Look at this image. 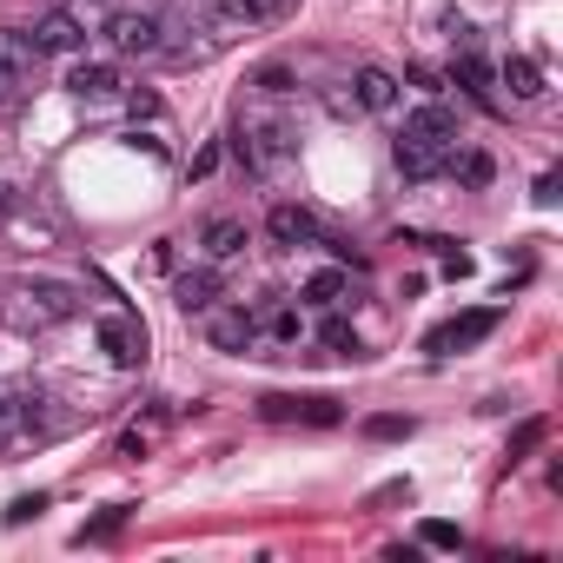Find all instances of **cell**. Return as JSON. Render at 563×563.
I'll return each mask as SVG.
<instances>
[{
	"label": "cell",
	"instance_id": "obj_1",
	"mask_svg": "<svg viewBox=\"0 0 563 563\" xmlns=\"http://www.w3.org/2000/svg\"><path fill=\"white\" fill-rule=\"evenodd\" d=\"M74 312H80L74 286H47V278H41V286H34V278H27V286H14V299H8V319H14L21 332L60 325V319H74Z\"/></svg>",
	"mask_w": 563,
	"mask_h": 563
},
{
	"label": "cell",
	"instance_id": "obj_2",
	"mask_svg": "<svg viewBox=\"0 0 563 563\" xmlns=\"http://www.w3.org/2000/svg\"><path fill=\"white\" fill-rule=\"evenodd\" d=\"M41 47H34V34L27 27H0V107H14L27 87H34V74H41Z\"/></svg>",
	"mask_w": 563,
	"mask_h": 563
},
{
	"label": "cell",
	"instance_id": "obj_3",
	"mask_svg": "<svg viewBox=\"0 0 563 563\" xmlns=\"http://www.w3.org/2000/svg\"><path fill=\"white\" fill-rule=\"evenodd\" d=\"M497 325H504V306H477V312H457V319H444L438 332H424V352H431V358L471 352V345H484Z\"/></svg>",
	"mask_w": 563,
	"mask_h": 563
},
{
	"label": "cell",
	"instance_id": "obj_4",
	"mask_svg": "<svg viewBox=\"0 0 563 563\" xmlns=\"http://www.w3.org/2000/svg\"><path fill=\"white\" fill-rule=\"evenodd\" d=\"M107 41H113V54L153 60V54H166V21H159L153 8H120V14L107 21Z\"/></svg>",
	"mask_w": 563,
	"mask_h": 563
},
{
	"label": "cell",
	"instance_id": "obj_5",
	"mask_svg": "<svg viewBox=\"0 0 563 563\" xmlns=\"http://www.w3.org/2000/svg\"><path fill=\"white\" fill-rule=\"evenodd\" d=\"M258 418H272V424H312V431H332V424H345V405H339V398H292V391H272V398H258Z\"/></svg>",
	"mask_w": 563,
	"mask_h": 563
},
{
	"label": "cell",
	"instance_id": "obj_6",
	"mask_svg": "<svg viewBox=\"0 0 563 563\" xmlns=\"http://www.w3.org/2000/svg\"><path fill=\"white\" fill-rule=\"evenodd\" d=\"M292 0H206V27L225 41V34H245V27H265V21H278Z\"/></svg>",
	"mask_w": 563,
	"mask_h": 563
},
{
	"label": "cell",
	"instance_id": "obj_7",
	"mask_svg": "<svg viewBox=\"0 0 563 563\" xmlns=\"http://www.w3.org/2000/svg\"><path fill=\"white\" fill-rule=\"evenodd\" d=\"M299 146V133L286 126V120H252L245 133H239V159L252 166V173H265V166H278V159H286Z\"/></svg>",
	"mask_w": 563,
	"mask_h": 563
},
{
	"label": "cell",
	"instance_id": "obj_8",
	"mask_svg": "<svg viewBox=\"0 0 563 563\" xmlns=\"http://www.w3.org/2000/svg\"><path fill=\"white\" fill-rule=\"evenodd\" d=\"M93 339H100V352H107L113 365H126V372L146 358V325H140L133 312H107V319L93 325Z\"/></svg>",
	"mask_w": 563,
	"mask_h": 563
},
{
	"label": "cell",
	"instance_id": "obj_9",
	"mask_svg": "<svg viewBox=\"0 0 563 563\" xmlns=\"http://www.w3.org/2000/svg\"><path fill=\"white\" fill-rule=\"evenodd\" d=\"M34 47H41V54H80V47H87L80 14H74V8H47V14L34 21Z\"/></svg>",
	"mask_w": 563,
	"mask_h": 563
},
{
	"label": "cell",
	"instance_id": "obj_10",
	"mask_svg": "<svg viewBox=\"0 0 563 563\" xmlns=\"http://www.w3.org/2000/svg\"><path fill=\"white\" fill-rule=\"evenodd\" d=\"M405 140H424V146H457V113L444 100H424L405 113Z\"/></svg>",
	"mask_w": 563,
	"mask_h": 563
},
{
	"label": "cell",
	"instance_id": "obj_11",
	"mask_svg": "<svg viewBox=\"0 0 563 563\" xmlns=\"http://www.w3.org/2000/svg\"><path fill=\"white\" fill-rule=\"evenodd\" d=\"M206 339H212V352H252L258 325H252V312H245V306H212Z\"/></svg>",
	"mask_w": 563,
	"mask_h": 563
},
{
	"label": "cell",
	"instance_id": "obj_12",
	"mask_svg": "<svg viewBox=\"0 0 563 563\" xmlns=\"http://www.w3.org/2000/svg\"><path fill=\"white\" fill-rule=\"evenodd\" d=\"M67 87H74V100H120V67L113 60H80L74 74H67Z\"/></svg>",
	"mask_w": 563,
	"mask_h": 563
},
{
	"label": "cell",
	"instance_id": "obj_13",
	"mask_svg": "<svg viewBox=\"0 0 563 563\" xmlns=\"http://www.w3.org/2000/svg\"><path fill=\"white\" fill-rule=\"evenodd\" d=\"M199 245H206V258H239V252L252 245V232H245V219H232V212H212V219L199 225Z\"/></svg>",
	"mask_w": 563,
	"mask_h": 563
},
{
	"label": "cell",
	"instance_id": "obj_14",
	"mask_svg": "<svg viewBox=\"0 0 563 563\" xmlns=\"http://www.w3.org/2000/svg\"><path fill=\"white\" fill-rule=\"evenodd\" d=\"M173 299H179L186 319H192V312H212V306H219V272H212V265L179 272V278H173Z\"/></svg>",
	"mask_w": 563,
	"mask_h": 563
},
{
	"label": "cell",
	"instance_id": "obj_15",
	"mask_svg": "<svg viewBox=\"0 0 563 563\" xmlns=\"http://www.w3.org/2000/svg\"><path fill=\"white\" fill-rule=\"evenodd\" d=\"M352 107H365V113H391V107H398V80H391L385 67H358V74H352Z\"/></svg>",
	"mask_w": 563,
	"mask_h": 563
},
{
	"label": "cell",
	"instance_id": "obj_16",
	"mask_svg": "<svg viewBox=\"0 0 563 563\" xmlns=\"http://www.w3.org/2000/svg\"><path fill=\"white\" fill-rule=\"evenodd\" d=\"M451 153H457V146H424V140H405V133H398V173H405V179H438V173L451 166Z\"/></svg>",
	"mask_w": 563,
	"mask_h": 563
},
{
	"label": "cell",
	"instance_id": "obj_17",
	"mask_svg": "<svg viewBox=\"0 0 563 563\" xmlns=\"http://www.w3.org/2000/svg\"><path fill=\"white\" fill-rule=\"evenodd\" d=\"M265 232H272V245H312V239H319V219H312L306 206H272Z\"/></svg>",
	"mask_w": 563,
	"mask_h": 563
},
{
	"label": "cell",
	"instance_id": "obj_18",
	"mask_svg": "<svg viewBox=\"0 0 563 563\" xmlns=\"http://www.w3.org/2000/svg\"><path fill=\"white\" fill-rule=\"evenodd\" d=\"M451 80H457L471 100H484V107H490V60H484L477 47H457V60H451Z\"/></svg>",
	"mask_w": 563,
	"mask_h": 563
},
{
	"label": "cell",
	"instance_id": "obj_19",
	"mask_svg": "<svg viewBox=\"0 0 563 563\" xmlns=\"http://www.w3.org/2000/svg\"><path fill=\"white\" fill-rule=\"evenodd\" d=\"M252 325H258V332H265V339H286V345H292V339H299V312H292V306H286V299H265V306H258V312H252Z\"/></svg>",
	"mask_w": 563,
	"mask_h": 563
},
{
	"label": "cell",
	"instance_id": "obj_20",
	"mask_svg": "<svg viewBox=\"0 0 563 563\" xmlns=\"http://www.w3.org/2000/svg\"><path fill=\"white\" fill-rule=\"evenodd\" d=\"M504 87H510L517 100H537V93H543V67L523 60V54H510V60H504Z\"/></svg>",
	"mask_w": 563,
	"mask_h": 563
},
{
	"label": "cell",
	"instance_id": "obj_21",
	"mask_svg": "<svg viewBox=\"0 0 563 563\" xmlns=\"http://www.w3.org/2000/svg\"><path fill=\"white\" fill-rule=\"evenodd\" d=\"M306 299H312V306H339V299H345V272H339V265L312 272V278H306Z\"/></svg>",
	"mask_w": 563,
	"mask_h": 563
},
{
	"label": "cell",
	"instance_id": "obj_22",
	"mask_svg": "<svg viewBox=\"0 0 563 563\" xmlns=\"http://www.w3.org/2000/svg\"><path fill=\"white\" fill-rule=\"evenodd\" d=\"M418 543H424V550H464V530L444 523V517H424V523H418Z\"/></svg>",
	"mask_w": 563,
	"mask_h": 563
},
{
	"label": "cell",
	"instance_id": "obj_23",
	"mask_svg": "<svg viewBox=\"0 0 563 563\" xmlns=\"http://www.w3.org/2000/svg\"><path fill=\"white\" fill-rule=\"evenodd\" d=\"M537 444H543V418H523V424L510 431V451H504V464H523Z\"/></svg>",
	"mask_w": 563,
	"mask_h": 563
},
{
	"label": "cell",
	"instance_id": "obj_24",
	"mask_svg": "<svg viewBox=\"0 0 563 563\" xmlns=\"http://www.w3.org/2000/svg\"><path fill=\"white\" fill-rule=\"evenodd\" d=\"M451 166H457V179H464L471 192H477V186H490V173H497V166H490V153H464V159L451 153Z\"/></svg>",
	"mask_w": 563,
	"mask_h": 563
},
{
	"label": "cell",
	"instance_id": "obj_25",
	"mask_svg": "<svg viewBox=\"0 0 563 563\" xmlns=\"http://www.w3.org/2000/svg\"><path fill=\"white\" fill-rule=\"evenodd\" d=\"M319 339H325V345H332L339 358H358V332H352L345 319H325V332H319Z\"/></svg>",
	"mask_w": 563,
	"mask_h": 563
},
{
	"label": "cell",
	"instance_id": "obj_26",
	"mask_svg": "<svg viewBox=\"0 0 563 563\" xmlns=\"http://www.w3.org/2000/svg\"><path fill=\"white\" fill-rule=\"evenodd\" d=\"M411 431H418V424H411V418H391V411H385V418H365V438H378V444L411 438Z\"/></svg>",
	"mask_w": 563,
	"mask_h": 563
},
{
	"label": "cell",
	"instance_id": "obj_27",
	"mask_svg": "<svg viewBox=\"0 0 563 563\" xmlns=\"http://www.w3.org/2000/svg\"><path fill=\"white\" fill-rule=\"evenodd\" d=\"M252 87H258V93H292V67H286V60H272V67L252 74Z\"/></svg>",
	"mask_w": 563,
	"mask_h": 563
},
{
	"label": "cell",
	"instance_id": "obj_28",
	"mask_svg": "<svg viewBox=\"0 0 563 563\" xmlns=\"http://www.w3.org/2000/svg\"><path fill=\"white\" fill-rule=\"evenodd\" d=\"M41 510H47L41 490H34V497H14V504H8V523H27V517H41Z\"/></svg>",
	"mask_w": 563,
	"mask_h": 563
},
{
	"label": "cell",
	"instance_id": "obj_29",
	"mask_svg": "<svg viewBox=\"0 0 563 563\" xmlns=\"http://www.w3.org/2000/svg\"><path fill=\"white\" fill-rule=\"evenodd\" d=\"M556 186H563V179H556V173H543V179H537V206H556Z\"/></svg>",
	"mask_w": 563,
	"mask_h": 563
},
{
	"label": "cell",
	"instance_id": "obj_30",
	"mask_svg": "<svg viewBox=\"0 0 563 563\" xmlns=\"http://www.w3.org/2000/svg\"><path fill=\"white\" fill-rule=\"evenodd\" d=\"M444 272L451 278H471V252H444Z\"/></svg>",
	"mask_w": 563,
	"mask_h": 563
}]
</instances>
